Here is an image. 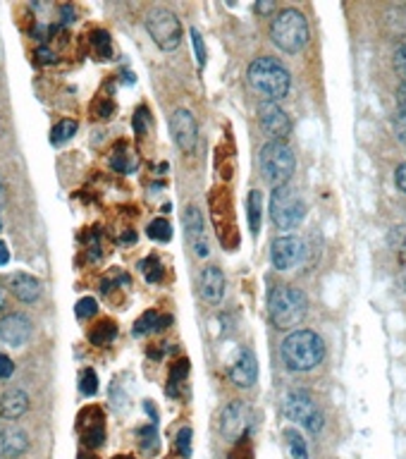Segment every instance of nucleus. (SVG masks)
Segmentation results:
<instances>
[{
  "label": "nucleus",
  "instance_id": "nucleus-1",
  "mask_svg": "<svg viewBox=\"0 0 406 459\" xmlns=\"http://www.w3.org/2000/svg\"><path fill=\"white\" fill-rule=\"evenodd\" d=\"M282 362L289 371H311L325 359V344L323 337L314 330H294L292 335L284 337L282 347Z\"/></svg>",
  "mask_w": 406,
  "mask_h": 459
},
{
  "label": "nucleus",
  "instance_id": "nucleus-2",
  "mask_svg": "<svg viewBox=\"0 0 406 459\" xmlns=\"http://www.w3.org/2000/svg\"><path fill=\"white\" fill-rule=\"evenodd\" d=\"M249 84L256 94H261L268 103H275L279 98H284L289 94V86H292V79H289V72L284 70V65H279L275 58H256L254 63L249 65Z\"/></svg>",
  "mask_w": 406,
  "mask_h": 459
},
{
  "label": "nucleus",
  "instance_id": "nucleus-3",
  "mask_svg": "<svg viewBox=\"0 0 406 459\" xmlns=\"http://www.w3.org/2000/svg\"><path fill=\"white\" fill-rule=\"evenodd\" d=\"M306 311H309V299L299 287L292 285H279L268 297V314L275 328H294L304 321Z\"/></svg>",
  "mask_w": 406,
  "mask_h": 459
},
{
  "label": "nucleus",
  "instance_id": "nucleus-4",
  "mask_svg": "<svg viewBox=\"0 0 406 459\" xmlns=\"http://www.w3.org/2000/svg\"><path fill=\"white\" fill-rule=\"evenodd\" d=\"M270 38L279 51L294 56L304 51V46L309 43V22L294 8L279 10L275 19L270 22Z\"/></svg>",
  "mask_w": 406,
  "mask_h": 459
},
{
  "label": "nucleus",
  "instance_id": "nucleus-5",
  "mask_svg": "<svg viewBox=\"0 0 406 459\" xmlns=\"http://www.w3.org/2000/svg\"><path fill=\"white\" fill-rule=\"evenodd\" d=\"M296 158L284 141H268L261 149V172L268 184L284 187L294 175Z\"/></svg>",
  "mask_w": 406,
  "mask_h": 459
},
{
  "label": "nucleus",
  "instance_id": "nucleus-6",
  "mask_svg": "<svg viewBox=\"0 0 406 459\" xmlns=\"http://www.w3.org/2000/svg\"><path fill=\"white\" fill-rule=\"evenodd\" d=\"M270 218L279 230H296L306 218V201L292 187H275L270 196Z\"/></svg>",
  "mask_w": 406,
  "mask_h": 459
},
{
  "label": "nucleus",
  "instance_id": "nucleus-7",
  "mask_svg": "<svg viewBox=\"0 0 406 459\" xmlns=\"http://www.w3.org/2000/svg\"><path fill=\"white\" fill-rule=\"evenodd\" d=\"M282 412L289 421H299L311 435H318L323 430V412L318 409L309 390H289L284 395Z\"/></svg>",
  "mask_w": 406,
  "mask_h": 459
},
{
  "label": "nucleus",
  "instance_id": "nucleus-8",
  "mask_svg": "<svg viewBox=\"0 0 406 459\" xmlns=\"http://www.w3.org/2000/svg\"><path fill=\"white\" fill-rule=\"evenodd\" d=\"M146 29L153 41L158 43V48H163V51H174V48H179L182 36H184L177 15L170 13L165 8H156L148 13Z\"/></svg>",
  "mask_w": 406,
  "mask_h": 459
},
{
  "label": "nucleus",
  "instance_id": "nucleus-9",
  "mask_svg": "<svg viewBox=\"0 0 406 459\" xmlns=\"http://www.w3.org/2000/svg\"><path fill=\"white\" fill-rule=\"evenodd\" d=\"M170 132H172V139L179 151L184 153L196 151V144H199V124H196V118L191 115V111L177 108L172 113V118H170Z\"/></svg>",
  "mask_w": 406,
  "mask_h": 459
},
{
  "label": "nucleus",
  "instance_id": "nucleus-10",
  "mask_svg": "<svg viewBox=\"0 0 406 459\" xmlns=\"http://www.w3.org/2000/svg\"><path fill=\"white\" fill-rule=\"evenodd\" d=\"M259 122L263 132L270 136V141H282L292 132V120L277 103H263L259 108Z\"/></svg>",
  "mask_w": 406,
  "mask_h": 459
},
{
  "label": "nucleus",
  "instance_id": "nucleus-11",
  "mask_svg": "<svg viewBox=\"0 0 406 459\" xmlns=\"http://www.w3.org/2000/svg\"><path fill=\"white\" fill-rule=\"evenodd\" d=\"M304 259V244L296 237H277L270 247V264L277 268V271H292V268L299 266V261Z\"/></svg>",
  "mask_w": 406,
  "mask_h": 459
},
{
  "label": "nucleus",
  "instance_id": "nucleus-12",
  "mask_svg": "<svg viewBox=\"0 0 406 459\" xmlns=\"http://www.w3.org/2000/svg\"><path fill=\"white\" fill-rule=\"evenodd\" d=\"M31 337V321L24 314H8L0 319V342L24 347Z\"/></svg>",
  "mask_w": 406,
  "mask_h": 459
},
{
  "label": "nucleus",
  "instance_id": "nucleus-13",
  "mask_svg": "<svg viewBox=\"0 0 406 459\" xmlns=\"http://www.w3.org/2000/svg\"><path fill=\"white\" fill-rule=\"evenodd\" d=\"M184 230H186V239H189L191 249L199 259H206L211 254V244H208L206 237V225H203V216L196 206H189L184 211Z\"/></svg>",
  "mask_w": 406,
  "mask_h": 459
},
{
  "label": "nucleus",
  "instance_id": "nucleus-14",
  "mask_svg": "<svg viewBox=\"0 0 406 459\" xmlns=\"http://www.w3.org/2000/svg\"><path fill=\"white\" fill-rule=\"evenodd\" d=\"M229 378L237 387H251L259 378V364L251 349H239L237 359L229 366Z\"/></svg>",
  "mask_w": 406,
  "mask_h": 459
},
{
  "label": "nucleus",
  "instance_id": "nucleus-15",
  "mask_svg": "<svg viewBox=\"0 0 406 459\" xmlns=\"http://www.w3.org/2000/svg\"><path fill=\"white\" fill-rule=\"evenodd\" d=\"M29 450V435L19 426L0 428V459H17Z\"/></svg>",
  "mask_w": 406,
  "mask_h": 459
},
{
  "label": "nucleus",
  "instance_id": "nucleus-16",
  "mask_svg": "<svg viewBox=\"0 0 406 459\" xmlns=\"http://www.w3.org/2000/svg\"><path fill=\"white\" fill-rule=\"evenodd\" d=\"M246 426V407L244 402H229L220 414V430L225 438L234 440L241 435Z\"/></svg>",
  "mask_w": 406,
  "mask_h": 459
},
{
  "label": "nucleus",
  "instance_id": "nucleus-17",
  "mask_svg": "<svg viewBox=\"0 0 406 459\" xmlns=\"http://www.w3.org/2000/svg\"><path fill=\"white\" fill-rule=\"evenodd\" d=\"M201 294L208 304H220L225 297V275L218 266H208L201 273Z\"/></svg>",
  "mask_w": 406,
  "mask_h": 459
},
{
  "label": "nucleus",
  "instance_id": "nucleus-18",
  "mask_svg": "<svg viewBox=\"0 0 406 459\" xmlns=\"http://www.w3.org/2000/svg\"><path fill=\"white\" fill-rule=\"evenodd\" d=\"M29 409V397L19 387H10L0 395V419L17 421L22 414H26Z\"/></svg>",
  "mask_w": 406,
  "mask_h": 459
},
{
  "label": "nucleus",
  "instance_id": "nucleus-19",
  "mask_svg": "<svg viewBox=\"0 0 406 459\" xmlns=\"http://www.w3.org/2000/svg\"><path fill=\"white\" fill-rule=\"evenodd\" d=\"M10 292L24 304H31L41 297V282L29 273H13L10 277Z\"/></svg>",
  "mask_w": 406,
  "mask_h": 459
},
{
  "label": "nucleus",
  "instance_id": "nucleus-20",
  "mask_svg": "<svg viewBox=\"0 0 406 459\" xmlns=\"http://www.w3.org/2000/svg\"><path fill=\"white\" fill-rule=\"evenodd\" d=\"M246 209H249V227L254 234H259L261 220H263V196L259 189L249 191V199H246Z\"/></svg>",
  "mask_w": 406,
  "mask_h": 459
},
{
  "label": "nucleus",
  "instance_id": "nucleus-21",
  "mask_svg": "<svg viewBox=\"0 0 406 459\" xmlns=\"http://www.w3.org/2000/svg\"><path fill=\"white\" fill-rule=\"evenodd\" d=\"M115 335H117V325H115L113 321H101L98 325L91 328L89 340H91L93 344H98V347H103V344L113 342Z\"/></svg>",
  "mask_w": 406,
  "mask_h": 459
},
{
  "label": "nucleus",
  "instance_id": "nucleus-22",
  "mask_svg": "<svg viewBox=\"0 0 406 459\" xmlns=\"http://www.w3.org/2000/svg\"><path fill=\"white\" fill-rule=\"evenodd\" d=\"M111 166H113V170H117L122 175H131L136 168H139V161H136V156L129 149L127 151H115L113 158H111Z\"/></svg>",
  "mask_w": 406,
  "mask_h": 459
},
{
  "label": "nucleus",
  "instance_id": "nucleus-23",
  "mask_svg": "<svg viewBox=\"0 0 406 459\" xmlns=\"http://www.w3.org/2000/svg\"><path fill=\"white\" fill-rule=\"evenodd\" d=\"M76 134V120H60V122L53 127V132H51V144H56V146H63L65 141H70L72 136Z\"/></svg>",
  "mask_w": 406,
  "mask_h": 459
},
{
  "label": "nucleus",
  "instance_id": "nucleus-24",
  "mask_svg": "<svg viewBox=\"0 0 406 459\" xmlns=\"http://www.w3.org/2000/svg\"><path fill=\"white\" fill-rule=\"evenodd\" d=\"M284 438H287V447H289L292 459H309V450H306V442L299 435V430L287 428L284 430Z\"/></svg>",
  "mask_w": 406,
  "mask_h": 459
},
{
  "label": "nucleus",
  "instance_id": "nucleus-25",
  "mask_svg": "<svg viewBox=\"0 0 406 459\" xmlns=\"http://www.w3.org/2000/svg\"><path fill=\"white\" fill-rule=\"evenodd\" d=\"M148 237L156 239V242H170L172 239V225L165 220V218H158V220H153L151 225H148Z\"/></svg>",
  "mask_w": 406,
  "mask_h": 459
},
{
  "label": "nucleus",
  "instance_id": "nucleus-26",
  "mask_svg": "<svg viewBox=\"0 0 406 459\" xmlns=\"http://www.w3.org/2000/svg\"><path fill=\"white\" fill-rule=\"evenodd\" d=\"M141 273L148 282H161L163 275H165V268L161 266V261L156 256H148L146 261H141Z\"/></svg>",
  "mask_w": 406,
  "mask_h": 459
},
{
  "label": "nucleus",
  "instance_id": "nucleus-27",
  "mask_svg": "<svg viewBox=\"0 0 406 459\" xmlns=\"http://www.w3.org/2000/svg\"><path fill=\"white\" fill-rule=\"evenodd\" d=\"M153 330H161V316L156 311H146L134 325V335H146V332H153Z\"/></svg>",
  "mask_w": 406,
  "mask_h": 459
},
{
  "label": "nucleus",
  "instance_id": "nucleus-28",
  "mask_svg": "<svg viewBox=\"0 0 406 459\" xmlns=\"http://www.w3.org/2000/svg\"><path fill=\"white\" fill-rule=\"evenodd\" d=\"M139 435H141V450H144L146 455H156V452H158V430H156V424L141 428Z\"/></svg>",
  "mask_w": 406,
  "mask_h": 459
},
{
  "label": "nucleus",
  "instance_id": "nucleus-29",
  "mask_svg": "<svg viewBox=\"0 0 406 459\" xmlns=\"http://www.w3.org/2000/svg\"><path fill=\"white\" fill-rule=\"evenodd\" d=\"M79 390H81V395H84V397H93L98 392V378H96V371H93V369H84V371H81Z\"/></svg>",
  "mask_w": 406,
  "mask_h": 459
},
{
  "label": "nucleus",
  "instance_id": "nucleus-30",
  "mask_svg": "<svg viewBox=\"0 0 406 459\" xmlns=\"http://www.w3.org/2000/svg\"><path fill=\"white\" fill-rule=\"evenodd\" d=\"M186 371H189V362H186V359H184V362H177V364L172 366V371H170V385H168V392H170V395H172V397L177 395V385H179V380H182L184 376H186Z\"/></svg>",
  "mask_w": 406,
  "mask_h": 459
},
{
  "label": "nucleus",
  "instance_id": "nucleus-31",
  "mask_svg": "<svg viewBox=\"0 0 406 459\" xmlns=\"http://www.w3.org/2000/svg\"><path fill=\"white\" fill-rule=\"evenodd\" d=\"M392 127H394V134H397V139L406 146V108L404 106H399L397 111H394Z\"/></svg>",
  "mask_w": 406,
  "mask_h": 459
},
{
  "label": "nucleus",
  "instance_id": "nucleus-32",
  "mask_svg": "<svg viewBox=\"0 0 406 459\" xmlns=\"http://www.w3.org/2000/svg\"><path fill=\"white\" fill-rule=\"evenodd\" d=\"M76 319L79 321H86V319H91V316H96V311H98V304H96V299H91V297H84V299H79L76 302Z\"/></svg>",
  "mask_w": 406,
  "mask_h": 459
},
{
  "label": "nucleus",
  "instance_id": "nucleus-33",
  "mask_svg": "<svg viewBox=\"0 0 406 459\" xmlns=\"http://www.w3.org/2000/svg\"><path fill=\"white\" fill-rule=\"evenodd\" d=\"M174 447H177V455L179 457H189L191 455V428L189 426H184L182 430L177 433V442H174Z\"/></svg>",
  "mask_w": 406,
  "mask_h": 459
},
{
  "label": "nucleus",
  "instance_id": "nucleus-34",
  "mask_svg": "<svg viewBox=\"0 0 406 459\" xmlns=\"http://www.w3.org/2000/svg\"><path fill=\"white\" fill-rule=\"evenodd\" d=\"M103 440H106V430H103V424H98L96 428H89V430H86V435H84V442L89 447L103 445Z\"/></svg>",
  "mask_w": 406,
  "mask_h": 459
},
{
  "label": "nucleus",
  "instance_id": "nucleus-35",
  "mask_svg": "<svg viewBox=\"0 0 406 459\" xmlns=\"http://www.w3.org/2000/svg\"><path fill=\"white\" fill-rule=\"evenodd\" d=\"M191 43H194L196 60H199V65L203 67V65H206V46H203V38H201L199 29H191Z\"/></svg>",
  "mask_w": 406,
  "mask_h": 459
},
{
  "label": "nucleus",
  "instance_id": "nucleus-36",
  "mask_svg": "<svg viewBox=\"0 0 406 459\" xmlns=\"http://www.w3.org/2000/svg\"><path fill=\"white\" fill-rule=\"evenodd\" d=\"M389 244L406 251V223L399 227H392V232H389Z\"/></svg>",
  "mask_w": 406,
  "mask_h": 459
},
{
  "label": "nucleus",
  "instance_id": "nucleus-37",
  "mask_svg": "<svg viewBox=\"0 0 406 459\" xmlns=\"http://www.w3.org/2000/svg\"><path fill=\"white\" fill-rule=\"evenodd\" d=\"M91 43L101 51V56H108V51H111V34H106V31H93Z\"/></svg>",
  "mask_w": 406,
  "mask_h": 459
},
{
  "label": "nucleus",
  "instance_id": "nucleus-38",
  "mask_svg": "<svg viewBox=\"0 0 406 459\" xmlns=\"http://www.w3.org/2000/svg\"><path fill=\"white\" fill-rule=\"evenodd\" d=\"M394 70L404 76V84H406V41L394 51Z\"/></svg>",
  "mask_w": 406,
  "mask_h": 459
},
{
  "label": "nucleus",
  "instance_id": "nucleus-39",
  "mask_svg": "<svg viewBox=\"0 0 406 459\" xmlns=\"http://www.w3.org/2000/svg\"><path fill=\"white\" fill-rule=\"evenodd\" d=\"M13 373H15L13 359H10L8 354H0V378L8 380V378H13Z\"/></svg>",
  "mask_w": 406,
  "mask_h": 459
},
{
  "label": "nucleus",
  "instance_id": "nucleus-40",
  "mask_svg": "<svg viewBox=\"0 0 406 459\" xmlns=\"http://www.w3.org/2000/svg\"><path fill=\"white\" fill-rule=\"evenodd\" d=\"M146 115H148L146 108H139L136 115H134V132L139 134V136L146 134Z\"/></svg>",
  "mask_w": 406,
  "mask_h": 459
},
{
  "label": "nucleus",
  "instance_id": "nucleus-41",
  "mask_svg": "<svg viewBox=\"0 0 406 459\" xmlns=\"http://www.w3.org/2000/svg\"><path fill=\"white\" fill-rule=\"evenodd\" d=\"M36 58H38V63H41V65H53V63H56V53H53L51 48H46V46L38 48Z\"/></svg>",
  "mask_w": 406,
  "mask_h": 459
},
{
  "label": "nucleus",
  "instance_id": "nucleus-42",
  "mask_svg": "<svg viewBox=\"0 0 406 459\" xmlns=\"http://www.w3.org/2000/svg\"><path fill=\"white\" fill-rule=\"evenodd\" d=\"M394 179H397L399 191H404V194H406V163H402V166L397 168V172H394Z\"/></svg>",
  "mask_w": 406,
  "mask_h": 459
},
{
  "label": "nucleus",
  "instance_id": "nucleus-43",
  "mask_svg": "<svg viewBox=\"0 0 406 459\" xmlns=\"http://www.w3.org/2000/svg\"><path fill=\"white\" fill-rule=\"evenodd\" d=\"M273 10H275L273 3H256V13H261V15H268V13H273Z\"/></svg>",
  "mask_w": 406,
  "mask_h": 459
},
{
  "label": "nucleus",
  "instance_id": "nucleus-44",
  "mask_svg": "<svg viewBox=\"0 0 406 459\" xmlns=\"http://www.w3.org/2000/svg\"><path fill=\"white\" fill-rule=\"evenodd\" d=\"M8 261H10V251L3 242H0V266H8Z\"/></svg>",
  "mask_w": 406,
  "mask_h": 459
},
{
  "label": "nucleus",
  "instance_id": "nucleus-45",
  "mask_svg": "<svg viewBox=\"0 0 406 459\" xmlns=\"http://www.w3.org/2000/svg\"><path fill=\"white\" fill-rule=\"evenodd\" d=\"M72 15H74V13H72V8L63 5V22H65V24H67V22H74V19H72Z\"/></svg>",
  "mask_w": 406,
  "mask_h": 459
},
{
  "label": "nucleus",
  "instance_id": "nucleus-46",
  "mask_svg": "<svg viewBox=\"0 0 406 459\" xmlns=\"http://www.w3.org/2000/svg\"><path fill=\"white\" fill-rule=\"evenodd\" d=\"M120 242H122V244H127V242H129V244H131V242H136V234H134V232H124L122 237H120Z\"/></svg>",
  "mask_w": 406,
  "mask_h": 459
},
{
  "label": "nucleus",
  "instance_id": "nucleus-47",
  "mask_svg": "<svg viewBox=\"0 0 406 459\" xmlns=\"http://www.w3.org/2000/svg\"><path fill=\"white\" fill-rule=\"evenodd\" d=\"M399 106L406 108V84L399 86Z\"/></svg>",
  "mask_w": 406,
  "mask_h": 459
},
{
  "label": "nucleus",
  "instance_id": "nucleus-48",
  "mask_svg": "<svg viewBox=\"0 0 406 459\" xmlns=\"http://www.w3.org/2000/svg\"><path fill=\"white\" fill-rule=\"evenodd\" d=\"M3 304H5V299H3V287H0V309H3Z\"/></svg>",
  "mask_w": 406,
  "mask_h": 459
},
{
  "label": "nucleus",
  "instance_id": "nucleus-49",
  "mask_svg": "<svg viewBox=\"0 0 406 459\" xmlns=\"http://www.w3.org/2000/svg\"><path fill=\"white\" fill-rule=\"evenodd\" d=\"M402 285H404V289H406V271L402 273Z\"/></svg>",
  "mask_w": 406,
  "mask_h": 459
},
{
  "label": "nucleus",
  "instance_id": "nucleus-50",
  "mask_svg": "<svg viewBox=\"0 0 406 459\" xmlns=\"http://www.w3.org/2000/svg\"><path fill=\"white\" fill-rule=\"evenodd\" d=\"M115 459H131V457H115Z\"/></svg>",
  "mask_w": 406,
  "mask_h": 459
},
{
  "label": "nucleus",
  "instance_id": "nucleus-51",
  "mask_svg": "<svg viewBox=\"0 0 406 459\" xmlns=\"http://www.w3.org/2000/svg\"><path fill=\"white\" fill-rule=\"evenodd\" d=\"M0 230H3V225H0Z\"/></svg>",
  "mask_w": 406,
  "mask_h": 459
}]
</instances>
